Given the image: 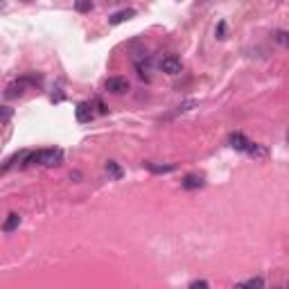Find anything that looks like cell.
Returning a JSON list of instances; mask_svg holds the SVG:
<instances>
[{
	"label": "cell",
	"instance_id": "cell-1",
	"mask_svg": "<svg viewBox=\"0 0 289 289\" xmlns=\"http://www.w3.org/2000/svg\"><path fill=\"white\" fill-rule=\"evenodd\" d=\"M61 161H64L61 149H43V152H39V165L54 167V165H61Z\"/></svg>",
	"mask_w": 289,
	"mask_h": 289
},
{
	"label": "cell",
	"instance_id": "cell-2",
	"mask_svg": "<svg viewBox=\"0 0 289 289\" xmlns=\"http://www.w3.org/2000/svg\"><path fill=\"white\" fill-rule=\"evenodd\" d=\"M158 66H161V70L165 75H181V70H183V64H181V59H179L177 54H167V57H163Z\"/></svg>",
	"mask_w": 289,
	"mask_h": 289
},
{
	"label": "cell",
	"instance_id": "cell-3",
	"mask_svg": "<svg viewBox=\"0 0 289 289\" xmlns=\"http://www.w3.org/2000/svg\"><path fill=\"white\" fill-rule=\"evenodd\" d=\"M106 91L113 95H122L129 91V82L124 77H111L106 79Z\"/></svg>",
	"mask_w": 289,
	"mask_h": 289
},
{
	"label": "cell",
	"instance_id": "cell-4",
	"mask_svg": "<svg viewBox=\"0 0 289 289\" xmlns=\"http://www.w3.org/2000/svg\"><path fill=\"white\" fill-rule=\"evenodd\" d=\"M249 138L244 136V133H240V131H235V133H230L228 136V145L233 149H237V152H246V147H249Z\"/></svg>",
	"mask_w": 289,
	"mask_h": 289
},
{
	"label": "cell",
	"instance_id": "cell-5",
	"mask_svg": "<svg viewBox=\"0 0 289 289\" xmlns=\"http://www.w3.org/2000/svg\"><path fill=\"white\" fill-rule=\"evenodd\" d=\"M203 186H206V181H203V177H199V174H188L181 181L183 190H199V188H203Z\"/></svg>",
	"mask_w": 289,
	"mask_h": 289
},
{
	"label": "cell",
	"instance_id": "cell-6",
	"mask_svg": "<svg viewBox=\"0 0 289 289\" xmlns=\"http://www.w3.org/2000/svg\"><path fill=\"white\" fill-rule=\"evenodd\" d=\"M75 115H77L79 122H89V120L93 118V106H91L89 102L77 104V108H75Z\"/></svg>",
	"mask_w": 289,
	"mask_h": 289
},
{
	"label": "cell",
	"instance_id": "cell-7",
	"mask_svg": "<svg viewBox=\"0 0 289 289\" xmlns=\"http://www.w3.org/2000/svg\"><path fill=\"white\" fill-rule=\"evenodd\" d=\"M145 167L152 174H170V172L177 170V165H158V163H152V161H145Z\"/></svg>",
	"mask_w": 289,
	"mask_h": 289
},
{
	"label": "cell",
	"instance_id": "cell-8",
	"mask_svg": "<svg viewBox=\"0 0 289 289\" xmlns=\"http://www.w3.org/2000/svg\"><path fill=\"white\" fill-rule=\"evenodd\" d=\"M133 16H136V9H122V11H118V14L108 16V23H111V25H120V23H124V20L133 18Z\"/></svg>",
	"mask_w": 289,
	"mask_h": 289
},
{
	"label": "cell",
	"instance_id": "cell-9",
	"mask_svg": "<svg viewBox=\"0 0 289 289\" xmlns=\"http://www.w3.org/2000/svg\"><path fill=\"white\" fill-rule=\"evenodd\" d=\"M249 156H255V158H265L267 154H269V149L265 147V145H258V142H249V147H246V152Z\"/></svg>",
	"mask_w": 289,
	"mask_h": 289
},
{
	"label": "cell",
	"instance_id": "cell-10",
	"mask_svg": "<svg viewBox=\"0 0 289 289\" xmlns=\"http://www.w3.org/2000/svg\"><path fill=\"white\" fill-rule=\"evenodd\" d=\"M25 86H27V79H18V82H14L9 86V89H7V97H18V95H23V91H25Z\"/></svg>",
	"mask_w": 289,
	"mask_h": 289
},
{
	"label": "cell",
	"instance_id": "cell-11",
	"mask_svg": "<svg viewBox=\"0 0 289 289\" xmlns=\"http://www.w3.org/2000/svg\"><path fill=\"white\" fill-rule=\"evenodd\" d=\"M18 226H20V217L16 215V212H11V215H7L5 224H2V230H5V233H11V230H16Z\"/></svg>",
	"mask_w": 289,
	"mask_h": 289
},
{
	"label": "cell",
	"instance_id": "cell-12",
	"mask_svg": "<svg viewBox=\"0 0 289 289\" xmlns=\"http://www.w3.org/2000/svg\"><path fill=\"white\" fill-rule=\"evenodd\" d=\"M75 9H77L79 14H86V11L93 9V0H77V2H75Z\"/></svg>",
	"mask_w": 289,
	"mask_h": 289
},
{
	"label": "cell",
	"instance_id": "cell-13",
	"mask_svg": "<svg viewBox=\"0 0 289 289\" xmlns=\"http://www.w3.org/2000/svg\"><path fill=\"white\" fill-rule=\"evenodd\" d=\"M106 172L111 174L113 179H120V177H122V170L118 167V163H115V161H108L106 163Z\"/></svg>",
	"mask_w": 289,
	"mask_h": 289
},
{
	"label": "cell",
	"instance_id": "cell-14",
	"mask_svg": "<svg viewBox=\"0 0 289 289\" xmlns=\"http://www.w3.org/2000/svg\"><path fill=\"white\" fill-rule=\"evenodd\" d=\"M240 287H251V289H262V287H265V280H262V278H251V280H246V283H242L240 285Z\"/></svg>",
	"mask_w": 289,
	"mask_h": 289
},
{
	"label": "cell",
	"instance_id": "cell-15",
	"mask_svg": "<svg viewBox=\"0 0 289 289\" xmlns=\"http://www.w3.org/2000/svg\"><path fill=\"white\" fill-rule=\"evenodd\" d=\"M192 106H196V102H194V99H188V102H183L181 106L177 108V113H186V111H190Z\"/></svg>",
	"mask_w": 289,
	"mask_h": 289
},
{
	"label": "cell",
	"instance_id": "cell-16",
	"mask_svg": "<svg viewBox=\"0 0 289 289\" xmlns=\"http://www.w3.org/2000/svg\"><path fill=\"white\" fill-rule=\"evenodd\" d=\"M276 41H278L280 45H287V32H285V30H278V32H276Z\"/></svg>",
	"mask_w": 289,
	"mask_h": 289
},
{
	"label": "cell",
	"instance_id": "cell-17",
	"mask_svg": "<svg viewBox=\"0 0 289 289\" xmlns=\"http://www.w3.org/2000/svg\"><path fill=\"white\" fill-rule=\"evenodd\" d=\"M11 118V108L0 106V120H9Z\"/></svg>",
	"mask_w": 289,
	"mask_h": 289
},
{
	"label": "cell",
	"instance_id": "cell-18",
	"mask_svg": "<svg viewBox=\"0 0 289 289\" xmlns=\"http://www.w3.org/2000/svg\"><path fill=\"white\" fill-rule=\"evenodd\" d=\"M224 34H226V23L221 20L219 27H217V39H224Z\"/></svg>",
	"mask_w": 289,
	"mask_h": 289
},
{
	"label": "cell",
	"instance_id": "cell-19",
	"mask_svg": "<svg viewBox=\"0 0 289 289\" xmlns=\"http://www.w3.org/2000/svg\"><path fill=\"white\" fill-rule=\"evenodd\" d=\"M190 287L192 289H196V287H208V283H206V280H192Z\"/></svg>",
	"mask_w": 289,
	"mask_h": 289
},
{
	"label": "cell",
	"instance_id": "cell-20",
	"mask_svg": "<svg viewBox=\"0 0 289 289\" xmlns=\"http://www.w3.org/2000/svg\"><path fill=\"white\" fill-rule=\"evenodd\" d=\"M23 2H32V0H23Z\"/></svg>",
	"mask_w": 289,
	"mask_h": 289
}]
</instances>
